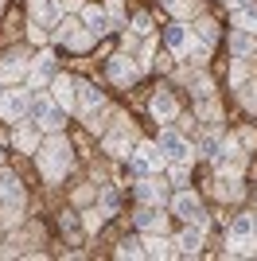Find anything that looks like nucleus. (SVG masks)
Wrapping results in <instances>:
<instances>
[{
  "mask_svg": "<svg viewBox=\"0 0 257 261\" xmlns=\"http://www.w3.org/2000/svg\"><path fill=\"white\" fill-rule=\"evenodd\" d=\"M70 160H74V156H70V141H66V137H51V141L39 148V168H43L47 179H63Z\"/></svg>",
  "mask_w": 257,
  "mask_h": 261,
  "instance_id": "nucleus-1",
  "label": "nucleus"
},
{
  "mask_svg": "<svg viewBox=\"0 0 257 261\" xmlns=\"http://www.w3.org/2000/svg\"><path fill=\"white\" fill-rule=\"evenodd\" d=\"M168 242H164V234H156V238H148L144 242V257H168Z\"/></svg>",
  "mask_w": 257,
  "mask_h": 261,
  "instance_id": "nucleus-29",
  "label": "nucleus"
},
{
  "mask_svg": "<svg viewBox=\"0 0 257 261\" xmlns=\"http://www.w3.org/2000/svg\"><path fill=\"white\" fill-rule=\"evenodd\" d=\"M28 117H35V125L39 129H51V133H59L63 129V106L59 101H51V98H32V113Z\"/></svg>",
  "mask_w": 257,
  "mask_h": 261,
  "instance_id": "nucleus-3",
  "label": "nucleus"
},
{
  "mask_svg": "<svg viewBox=\"0 0 257 261\" xmlns=\"http://www.w3.org/2000/svg\"><path fill=\"white\" fill-rule=\"evenodd\" d=\"M0 113H4V121H23L32 113V98H28L23 90H12V94L0 98Z\"/></svg>",
  "mask_w": 257,
  "mask_h": 261,
  "instance_id": "nucleus-7",
  "label": "nucleus"
},
{
  "mask_svg": "<svg viewBox=\"0 0 257 261\" xmlns=\"http://www.w3.org/2000/svg\"><path fill=\"white\" fill-rule=\"evenodd\" d=\"M109 78H113V82H137L140 63H133V55H113V59H109Z\"/></svg>",
  "mask_w": 257,
  "mask_h": 261,
  "instance_id": "nucleus-11",
  "label": "nucleus"
},
{
  "mask_svg": "<svg viewBox=\"0 0 257 261\" xmlns=\"http://www.w3.org/2000/svg\"><path fill=\"white\" fill-rule=\"evenodd\" d=\"M160 164H164L160 144H137V148H133V156H128V168H133V175H148V172H156Z\"/></svg>",
  "mask_w": 257,
  "mask_h": 261,
  "instance_id": "nucleus-4",
  "label": "nucleus"
},
{
  "mask_svg": "<svg viewBox=\"0 0 257 261\" xmlns=\"http://www.w3.org/2000/svg\"><path fill=\"white\" fill-rule=\"evenodd\" d=\"M171 211L179 218H187V222H199V226H207V211L199 207V199L191 195V191H179V195L171 199Z\"/></svg>",
  "mask_w": 257,
  "mask_h": 261,
  "instance_id": "nucleus-8",
  "label": "nucleus"
},
{
  "mask_svg": "<svg viewBox=\"0 0 257 261\" xmlns=\"http://www.w3.org/2000/svg\"><path fill=\"white\" fill-rule=\"evenodd\" d=\"M82 20H86V32L90 35H106L109 28H113V23H109V12H97V8H86Z\"/></svg>",
  "mask_w": 257,
  "mask_h": 261,
  "instance_id": "nucleus-19",
  "label": "nucleus"
},
{
  "mask_svg": "<svg viewBox=\"0 0 257 261\" xmlns=\"http://www.w3.org/2000/svg\"><path fill=\"white\" fill-rule=\"evenodd\" d=\"M214 195L218 199H242V184H238V175H218V179H214Z\"/></svg>",
  "mask_w": 257,
  "mask_h": 261,
  "instance_id": "nucleus-21",
  "label": "nucleus"
},
{
  "mask_svg": "<svg viewBox=\"0 0 257 261\" xmlns=\"http://www.w3.org/2000/svg\"><path fill=\"white\" fill-rule=\"evenodd\" d=\"M164 43H168L171 51L187 55V51H191V35H187V28H183V23H168V28H164Z\"/></svg>",
  "mask_w": 257,
  "mask_h": 261,
  "instance_id": "nucleus-15",
  "label": "nucleus"
},
{
  "mask_svg": "<svg viewBox=\"0 0 257 261\" xmlns=\"http://www.w3.org/2000/svg\"><path fill=\"white\" fill-rule=\"evenodd\" d=\"M133 32H137V35H148V32H152V20L144 16V12H137V16H133Z\"/></svg>",
  "mask_w": 257,
  "mask_h": 261,
  "instance_id": "nucleus-33",
  "label": "nucleus"
},
{
  "mask_svg": "<svg viewBox=\"0 0 257 261\" xmlns=\"http://www.w3.org/2000/svg\"><path fill=\"white\" fill-rule=\"evenodd\" d=\"M117 203H121V195L113 191V187H106V191H101V215H113Z\"/></svg>",
  "mask_w": 257,
  "mask_h": 261,
  "instance_id": "nucleus-31",
  "label": "nucleus"
},
{
  "mask_svg": "<svg viewBox=\"0 0 257 261\" xmlns=\"http://www.w3.org/2000/svg\"><path fill=\"white\" fill-rule=\"evenodd\" d=\"M257 242V222L253 215H238L230 222V253H249Z\"/></svg>",
  "mask_w": 257,
  "mask_h": 261,
  "instance_id": "nucleus-2",
  "label": "nucleus"
},
{
  "mask_svg": "<svg viewBox=\"0 0 257 261\" xmlns=\"http://www.w3.org/2000/svg\"><path fill=\"white\" fill-rule=\"evenodd\" d=\"M55 101L63 109H78V82L74 78H55Z\"/></svg>",
  "mask_w": 257,
  "mask_h": 261,
  "instance_id": "nucleus-14",
  "label": "nucleus"
},
{
  "mask_svg": "<svg viewBox=\"0 0 257 261\" xmlns=\"http://www.w3.org/2000/svg\"><path fill=\"white\" fill-rule=\"evenodd\" d=\"M121 257H144V242H121Z\"/></svg>",
  "mask_w": 257,
  "mask_h": 261,
  "instance_id": "nucleus-32",
  "label": "nucleus"
},
{
  "mask_svg": "<svg viewBox=\"0 0 257 261\" xmlns=\"http://www.w3.org/2000/svg\"><path fill=\"white\" fill-rule=\"evenodd\" d=\"M148 109H152V117H156V121H171V117H175V98H171L168 90H160V94H152Z\"/></svg>",
  "mask_w": 257,
  "mask_h": 261,
  "instance_id": "nucleus-16",
  "label": "nucleus"
},
{
  "mask_svg": "<svg viewBox=\"0 0 257 261\" xmlns=\"http://www.w3.org/2000/svg\"><path fill=\"white\" fill-rule=\"evenodd\" d=\"M55 28H59V43H66V47H74V51H86V47H90V32H82V23L78 20H59L55 23Z\"/></svg>",
  "mask_w": 257,
  "mask_h": 261,
  "instance_id": "nucleus-9",
  "label": "nucleus"
},
{
  "mask_svg": "<svg viewBox=\"0 0 257 261\" xmlns=\"http://www.w3.org/2000/svg\"><path fill=\"white\" fill-rule=\"evenodd\" d=\"M253 222H257V218H253Z\"/></svg>",
  "mask_w": 257,
  "mask_h": 261,
  "instance_id": "nucleus-37",
  "label": "nucleus"
},
{
  "mask_svg": "<svg viewBox=\"0 0 257 261\" xmlns=\"http://www.w3.org/2000/svg\"><path fill=\"white\" fill-rule=\"evenodd\" d=\"M133 141H137L133 125H128V121H121L113 133H106V152H113V156H133Z\"/></svg>",
  "mask_w": 257,
  "mask_h": 261,
  "instance_id": "nucleus-5",
  "label": "nucleus"
},
{
  "mask_svg": "<svg viewBox=\"0 0 257 261\" xmlns=\"http://www.w3.org/2000/svg\"><path fill=\"white\" fill-rule=\"evenodd\" d=\"M137 195L144 199V203H164V184H156V179H144V184H137Z\"/></svg>",
  "mask_w": 257,
  "mask_h": 261,
  "instance_id": "nucleus-26",
  "label": "nucleus"
},
{
  "mask_svg": "<svg viewBox=\"0 0 257 261\" xmlns=\"http://www.w3.org/2000/svg\"><path fill=\"white\" fill-rule=\"evenodd\" d=\"M109 23H113V28H121V23H125V12H121V0H109Z\"/></svg>",
  "mask_w": 257,
  "mask_h": 261,
  "instance_id": "nucleus-34",
  "label": "nucleus"
},
{
  "mask_svg": "<svg viewBox=\"0 0 257 261\" xmlns=\"http://www.w3.org/2000/svg\"><path fill=\"white\" fill-rule=\"evenodd\" d=\"M234 23L238 28H246V32L257 35V4H242V8L234 12Z\"/></svg>",
  "mask_w": 257,
  "mask_h": 261,
  "instance_id": "nucleus-24",
  "label": "nucleus"
},
{
  "mask_svg": "<svg viewBox=\"0 0 257 261\" xmlns=\"http://www.w3.org/2000/svg\"><path fill=\"white\" fill-rule=\"evenodd\" d=\"M101 106H106V98H101L90 82H78V109H82V117L94 113V109H101Z\"/></svg>",
  "mask_w": 257,
  "mask_h": 261,
  "instance_id": "nucleus-17",
  "label": "nucleus"
},
{
  "mask_svg": "<svg viewBox=\"0 0 257 261\" xmlns=\"http://www.w3.org/2000/svg\"><path fill=\"white\" fill-rule=\"evenodd\" d=\"M51 74H55V55H47V51H43V55H39V63H35L32 70H28V78H32V86L39 90V86H43V82H47Z\"/></svg>",
  "mask_w": 257,
  "mask_h": 261,
  "instance_id": "nucleus-18",
  "label": "nucleus"
},
{
  "mask_svg": "<svg viewBox=\"0 0 257 261\" xmlns=\"http://www.w3.org/2000/svg\"><path fill=\"white\" fill-rule=\"evenodd\" d=\"M156 144H160L164 160H175V164H183L187 156H191V144L183 141V137H179L175 129H164V133H160V141H156Z\"/></svg>",
  "mask_w": 257,
  "mask_h": 261,
  "instance_id": "nucleus-6",
  "label": "nucleus"
},
{
  "mask_svg": "<svg viewBox=\"0 0 257 261\" xmlns=\"http://www.w3.org/2000/svg\"><path fill=\"white\" fill-rule=\"evenodd\" d=\"M16 144H20L23 152H39V144H35V129H32V125H23V129L16 133Z\"/></svg>",
  "mask_w": 257,
  "mask_h": 261,
  "instance_id": "nucleus-30",
  "label": "nucleus"
},
{
  "mask_svg": "<svg viewBox=\"0 0 257 261\" xmlns=\"http://www.w3.org/2000/svg\"><path fill=\"white\" fill-rule=\"evenodd\" d=\"M86 226H90V230H97V226H101V215H97V211H90V218H86Z\"/></svg>",
  "mask_w": 257,
  "mask_h": 261,
  "instance_id": "nucleus-36",
  "label": "nucleus"
},
{
  "mask_svg": "<svg viewBox=\"0 0 257 261\" xmlns=\"http://www.w3.org/2000/svg\"><path fill=\"white\" fill-rule=\"evenodd\" d=\"M32 16L39 28H55L63 20V8H59V0H32Z\"/></svg>",
  "mask_w": 257,
  "mask_h": 261,
  "instance_id": "nucleus-12",
  "label": "nucleus"
},
{
  "mask_svg": "<svg viewBox=\"0 0 257 261\" xmlns=\"http://www.w3.org/2000/svg\"><path fill=\"white\" fill-rule=\"evenodd\" d=\"M199 246H203V226L195 222L179 234V253H199Z\"/></svg>",
  "mask_w": 257,
  "mask_h": 261,
  "instance_id": "nucleus-23",
  "label": "nucleus"
},
{
  "mask_svg": "<svg viewBox=\"0 0 257 261\" xmlns=\"http://www.w3.org/2000/svg\"><path fill=\"white\" fill-rule=\"evenodd\" d=\"M164 8L175 12V16H195V12H199V0H164Z\"/></svg>",
  "mask_w": 257,
  "mask_h": 261,
  "instance_id": "nucleus-28",
  "label": "nucleus"
},
{
  "mask_svg": "<svg viewBox=\"0 0 257 261\" xmlns=\"http://www.w3.org/2000/svg\"><path fill=\"white\" fill-rule=\"evenodd\" d=\"M164 222H168V215H160V207H144L137 215V226L140 230H156V234H164Z\"/></svg>",
  "mask_w": 257,
  "mask_h": 261,
  "instance_id": "nucleus-20",
  "label": "nucleus"
},
{
  "mask_svg": "<svg viewBox=\"0 0 257 261\" xmlns=\"http://www.w3.org/2000/svg\"><path fill=\"white\" fill-rule=\"evenodd\" d=\"M195 32H199V47H203V51H211L214 39H218V32H214V20H199V28H195Z\"/></svg>",
  "mask_w": 257,
  "mask_h": 261,
  "instance_id": "nucleus-27",
  "label": "nucleus"
},
{
  "mask_svg": "<svg viewBox=\"0 0 257 261\" xmlns=\"http://www.w3.org/2000/svg\"><path fill=\"white\" fill-rule=\"evenodd\" d=\"M195 109H199V117H203V121H218V106H214V90L207 86V82H199V90H195Z\"/></svg>",
  "mask_w": 257,
  "mask_h": 261,
  "instance_id": "nucleus-13",
  "label": "nucleus"
},
{
  "mask_svg": "<svg viewBox=\"0 0 257 261\" xmlns=\"http://www.w3.org/2000/svg\"><path fill=\"white\" fill-rule=\"evenodd\" d=\"M23 74H28V63H23L20 55H12L8 63L0 66V78H4V82H16V78H23Z\"/></svg>",
  "mask_w": 257,
  "mask_h": 261,
  "instance_id": "nucleus-25",
  "label": "nucleus"
},
{
  "mask_svg": "<svg viewBox=\"0 0 257 261\" xmlns=\"http://www.w3.org/2000/svg\"><path fill=\"white\" fill-rule=\"evenodd\" d=\"M218 148H222V144H218V137H214V133H207V137H203V152H207V156H214Z\"/></svg>",
  "mask_w": 257,
  "mask_h": 261,
  "instance_id": "nucleus-35",
  "label": "nucleus"
},
{
  "mask_svg": "<svg viewBox=\"0 0 257 261\" xmlns=\"http://www.w3.org/2000/svg\"><path fill=\"white\" fill-rule=\"evenodd\" d=\"M230 51H234L238 59H249V55H253V32L238 28V32L230 35Z\"/></svg>",
  "mask_w": 257,
  "mask_h": 261,
  "instance_id": "nucleus-22",
  "label": "nucleus"
},
{
  "mask_svg": "<svg viewBox=\"0 0 257 261\" xmlns=\"http://www.w3.org/2000/svg\"><path fill=\"white\" fill-rule=\"evenodd\" d=\"M214 164L222 168V172H230V175H238L242 168H246V152H242V144H222L218 152H214Z\"/></svg>",
  "mask_w": 257,
  "mask_h": 261,
  "instance_id": "nucleus-10",
  "label": "nucleus"
}]
</instances>
